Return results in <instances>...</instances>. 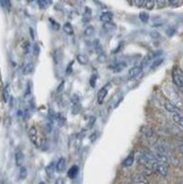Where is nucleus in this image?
Listing matches in <instances>:
<instances>
[{"mask_svg": "<svg viewBox=\"0 0 183 184\" xmlns=\"http://www.w3.org/2000/svg\"><path fill=\"white\" fill-rule=\"evenodd\" d=\"M49 3H52V0H49Z\"/></svg>", "mask_w": 183, "mask_h": 184, "instance_id": "obj_42", "label": "nucleus"}, {"mask_svg": "<svg viewBox=\"0 0 183 184\" xmlns=\"http://www.w3.org/2000/svg\"><path fill=\"white\" fill-rule=\"evenodd\" d=\"M63 31H65V33H67V34L69 35H73V26H71L70 23H66L65 25H63Z\"/></svg>", "mask_w": 183, "mask_h": 184, "instance_id": "obj_18", "label": "nucleus"}, {"mask_svg": "<svg viewBox=\"0 0 183 184\" xmlns=\"http://www.w3.org/2000/svg\"><path fill=\"white\" fill-rule=\"evenodd\" d=\"M178 147H179V150H180V153L183 155V140H181V141H179Z\"/></svg>", "mask_w": 183, "mask_h": 184, "instance_id": "obj_34", "label": "nucleus"}, {"mask_svg": "<svg viewBox=\"0 0 183 184\" xmlns=\"http://www.w3.org/2000/svg\"><path fill=\"white\" fill-rule=\"evenodd\" d=\"M63 85H65V81L61 82V85H60L59 88H58V92H62V91H63Z\"/></svg>", "mask_w": 183, "mask_h": 184, "instance_id": "obj_38", "label": "nucleus"}, {"mask_svg": "<svg viewBox=\"0 0 183 184\" xmlns=\"http://www.w3.org/2000/svg\"><path fill=\"white\" fill-rule=\"evenodd\" d=\"M131 181L135 182L136 184H148L146 176L144 174H140V173H135L131 175Z\"/></svg>", "mask_w": 183, "mask_h": 184, "instance_id": "obj_5", "label": "nucleus"}, {"mask_svg": "<svg viewBox=\"0 0 183 184\" xmlns=\"http://www.w3.org/2000/svg\"><path fill=\"white\" fill-rule=\"evenodd\" d=\"M143 71V66H135L131 69H129V77L130 78H136L137 76L140 75V72Z\"/></svg>", "mask_w": 183, "mask_h": 184, "instance_id": "obj_9", "label": "nucleus"}, {"mask_svg": "<svg viewBox=\"0 0 183 184\" xmlns=\"http://www.w3.org/2000/svg\"><path fill=\"white\" fill-rule=\"evenodd\" d=\"M145 137H146L147 139H150L154 137V132H153V130L150 129V128H147V129H145V132H144Z\"/></svg>", "mask_w": 183, "mask_h": 184, "instance_id": "obj_26", "label": "nucleus"}, {"mask_svg": "<svg viewBox=\"0 0 183 184\" xmlns=\"http://www.w3.org/2000/svg\"><path fill=\"white\" fill-rule=\"evenodd\" d=\"M163 62H164L163 58H157V59L153 60L152 65H150V69H156L157 67H159V66H161Z\"/></svg>", "mask_w": 183, "mask_h": 184, "instance_id": "obj_16", "label": "nucleus"}, {"mask_svg": "<svg viewBox=\"0 0 183 184\" xmlns=\"http://www.w3.org/2000/svg\"><path fill=\"white\" fill-rule=\"evenodd\" d=\"M156 5L158 8H164L166 5V0H156Z\"/></svg>", "mask_w": 183, "mask_h": 184, "instance_id": "obj_29", "label": "nucleus"}, {"mask_svg": "<svg viewBox=\"0 0 183 184\" xmlns=\"http://www.w3.org/2000/svg\"><path fill=\"white\" fill-rule=\"evenodd\" d=\"M39 184H45V183H44V182H40Z\"/></svg>", "mask_w": 183, "mask_h": 184, "instance_id": "obj_41", "label": "nucleus"}, {"mask_svg": "<svg viewBox=\"0 0 183 184\" xmlns=\"http://www.w3.org/2000/svg\"><path fill=\"white\" fill-rule=\"evenodd\" d=\"M26 176H27V170L22 166L19 170V178H25Z\"/></svg>", "mask_w": 183, "mask_h": 184, "instance_id": "obj_27", "label": "nucleus"}, {"mask_svg": "<svg viewBox=\"0 0 183 184\" xmlns=\"http://www.w3.org/2000/svg\"><path fill=\"white\" fill-rule=\"evenodd\" d=\"M34 48H35V54H37V53H39V46L35 45Z\"/></svg>", "mask_w": 183, "mask_h": 184, "instance_id": "obj_39", "label": "nucleus"}, {"mask_svg": "<svg viewBox=\"0 0 183 184\" xmlns=\"http://www.w3.org/2000/svg\"><path fill=\"white\" fill-rule=\"evenodd\" d=\"M27 1H33V0H27Z\"/></svg>", "mask_w": 183, "mask_h": 184, "instance_id": "obj_43", "label": "nucleus"}, {"mask_svg": "<svg viewBox=\"0 0 183 184\" xmlns=\"http://www.w3.org/2000/svg\"><path fill=\"white\" fill-rule=\"evenodd\" d=\"M156 3V0H145V8L148 9V10H152L154 9Z\"/></svg>", "mask_w": 183, "mask_h": 184, "instance_id": "obj_17", "label": "nucleus"}, {"mask_svg": "<svg viewBox=\"0 0 183 184\" xmlns=\"http://www.w3.org/2000/svg\"><path fill=\"white\" fill-rule=\"evenodd\" d=\"M172 80L174 85L183 91V71L180 67H174L172 70Z\"/></svg>", "mask_w": 183, "mask_h": 184, "instance_id": "obj_1", "label": "nucleus"}, {"mask_svg": "<svg viewBox=\"0 0 183 184\" xmlns=\"http://www.w3.org/2000/svg\"><path fill=\"white\" fill-rule=\"evenodd\" d=\"M94 79H95V76H93V79L90 80V85L94 86Z\"/></svg>", "mask_w": 183, "mask_h": 184, "instance_id": "obj_40", "label": "nucleus"}, {"mask_svg": "<svg viewBox=\"0 0 183 184\" xmlns=\"http://www.w3.org/2000/svg\"><path fill=\"white\" fill-rule=\"evenodd\" d=\"M77 60H78V62L80 63V65H87V62H88L87 57H85L84 54H78V55H77Z\"/></svg>", "mask_w": 183, "mask_h": 184, "instance_id": "obj_22", "label": "nucleus"}, {"mask_svg": "<svg viewBox=\"0 0 183 184\" xmlns=\"http://www.w3.org/2000/svg\"><path fill=\"white\" fill-rule=\"evenodd\" d=\"M139 18H140V20L143 23L146 24V23H148V20H149V15L147 14V13H140Z\"/></svg>", "mask_w": 183, "mask_h": 184, "instance_id": "obj_23", "label": "nucleus"}, {"mask_svg": "<svg viewBox=\"0 0 183 184\" xmlns=\"http://www.w3.org/2000/svg\"><path fill=\"white\" fill-rule=\"evenodd\" d=\"M112 18H113V14L111 12L102 13L101 16H100V19H101V22H103V23H111V22H112Z\"/></svg>", "mask_w": 183, "mask_h": 184, "instance_id": "obj_10", "label": "nucleus"}, {"mask_svg": "<svg viewBox=\"0 0 183 184\" xmlns=\"http://www.w3.org/2000/svg\"><path fill=\"white\" fill-rule=\"evenodd\" d=\"M153 171L157 173L158 175L163 176V177L167 176L166 166H165V164H162V163H159V161H155V163L153 164Z\"/></svg>", "mask_w": 183, "mask_h": 184, "instance_id": "obj_3", "label": "nucleus"}, {"mask_svg": "<svg viewBox=\"0 0 183 184\" xmlns=\"http://www.w3.org/2000/svg\"><path fill=\"white\" fill-rule=\"evenodd\" d=\"M54 184H65V181H63L62 178H58V180H57L56 183H54Z\"/></svg>", "mask_w": 183, "mask_h": 184, "instance_id": "obj_37", "label": "nucleus"}, {"mask_svg": "<svg viewBox=\"0 0 183 184\" xmlns=\"http://www.w3.org/2000/svg\"><path fill=\"white\" fill-rule=\"evenodd\" d=\"M155 157L156 159H157V161H159V163H162V164H165L166 165L167 163H169V157H167L166 153H162V151H155Z\"/></svg>", "mask_w": 183, "mask_h": 184, "instance_id": "obj_7", "label": "nucleus"}, {"mask_svg": "<svg viewBox=\"0 0 183 184\" xmlns=\"http://www.w3.org/2000/svg\"><path fill=\"white\" fill-rule=\"evenodd\" d=\"M78 173H79V167L77 165H73V166H71L69 168L67 175L69 178H76V176L78 175Z\"/></svg>", "mask_w": 183, "mask_h": 184, "instance_id": "obj_12", "label": "nucleus"}, {"mask_svg": "<svg viewBox=\"0 0 183 184\" xmlns=\"http://www.w3.org/2000/svg\"><path fill=\"white\" fill-rule=\"evenodd\" d=\"M33 68H34L33 63H28V65H26L25 67H24V69H23V74L24 75L31 74L32 71H33Z\"/></svg>", "mask_w": 183, "mask_h": 184, "instance_id": "obj_21", "label": "nucleus"}, {"mask_svg": "<svg viewBox=\"0 0 183 184\" xmlns=\"http://www.w3.org/2000/svg\"><path fill=\"white\" fill-rule=\"evenodd\" d=\"M172 119L175 124L178 125V127H180L183 130V115H181V114H173Z\"/></svg>", "mask_w": 183, "mask_h": 184, "instance_id": "obj_14", "label": "nucleus"}, {"mask_svg": "<svg viewBox=\"0 0 183 184\" xmlns=\"http://www.w3.org/2000/svg\"><path fill=\"white\" fill-rule=\"evenodd\" d=\"M1 6H3V8H5L6 10H9L11 7L10 0H1Z\"/></svg>", "mask_w": 183, "mask_h": 184, "instance_id": "obj_25", "label": "nucleus"}, {"mask_svg": "<svg viewBox=\"0 0 183 184\" xmlns=\"http://www.w3.org/2000/svg\"><path fill=\"white\" fill-rule=\"evenodd\" d=\"M24 160H25V156H24V154L20 151V150H18L16 153V155H15V161H16V165L17 166L22 167V165L24 164Z\"/></svg>", "mask_w": 183, "mask_h": 184, "instance_id": "obj_11", "label": "nucleus"}, {"mask_svg": "<svg viewBox=\"0 0 183 184\" xmlns=\"http://www.w3.org/2000/svg\"><path fill=\"white\" fill-rule=\"evenodd\" d=\"M126 67H127V63H126V62H120V63H118V65L114 66V69H113V71H114V72H120V71L123 70Z\"/></svg>", "mask_w": 183, "mask_h": 184, "instance_id": "obj_20", "label": "nucleus"}, {"mask_svg": "<svg viewBox=\"0 0 183 184\" xmlns=\"http://www.w3.org/2000/svg\"><path fill=\"white\" fill-rule=\"evenodd\" d=\"M50 23H52V25H53V27H54V29H59V26L57 25V23L54 22L52 18H50Z\"/></svg>", "mask_w": 183, "mask_h": 184, "instance_id": "obj_36", "label": "nucleus"}, {"mask_svg": "<svg viewBox=\"0 0 183 184\" xmlns=\"http://www.w3.org/2000/svg\"><path fill=\"white\" fill-rule=\"evenodd\" d=\"M167 1H169L170 5L173 7H176L179 5V3H180V0H167Z\"/></svg>", "mask_w": 183, "mask_h": 184, "instance_id": "obj_31", "label": "nucleus"}, {"mask_svg": "<svg viewBox=\"0 0 183 184\" xmlns=\"http://www.w3.org/2000/svg\"><path fill=\"white\" fill-rule=\"evenodd\" d=\"M94 123H95V118H90L89 119V122H88V125H87V128H92L94 125Z\"/></svg>", "mask_w": 183, "mask_h": 184, "instance_id": "obj_33", "label": "nucleus"}, {"mask_svg": "<svg viewBox=\"0 0 183 184\" xmlns=\"http://www.w3.org/2000/svg\"><path fill=\"white\" fill-rule=\"evenodd\" d=\"M164 108H165V110L166 111H169L170 113L181 114V115H182V111H181L180 108H179L178 106L174 104V103L171 102V101H166V102L164 103Z\"/></svg>", "mask_w": 183, "mask_h": 184, "instance_id": "obj_4", "label": "nucleus"}, {"mask_svg": "<svg viewBox=\"0 0 183 184\" xmlns=\"http://www.w3.org/2000/svg\"><path fill=\"white\" fill-rule=\"evenodd\" d=\"M22 49H23V53L27 54L28 52H30V50H31V44H30V42L24 41V42L22 43Z\"/></svg>", "mask_w": 183, "mask_h": 184, "instance_id": "obj_19", "label": "nucleus"}, {"mask_svg": "<svg viewBox=\"0 0 183 184\" xmlns=\"http://www.w3.org/2000/svg\"><path fill=\"white\" fill-rule=\"evenodd\" d=\"M136 6L137 7H143L145 6V0H135Z\"/></svg>", "mask_w": 183, "mask_h": 184, "instance_id": "obj_32", "label": "nucleus"}, {"mask_svg": "<svg viewBox=\"0 0 183 184\" xmlns=\"http://www.w3.org/2000/svg\"><path fill=\"white\" fill-rule=\"evenodd\" d=\"M107 92H109V85L104 86V87L101 88L99 91V93H97V102H99V104H102V103L104 102L105 97L107 95Z\"/></svg>", "mask_w": 183, "mask_h": 184, "instance_id": "obj_6", "label": "nucleus"}, {"mask_svg": "<svg viewBox=\"0 0 183 184\" xmlns=\"http://www.w3.org/2000/svg\"><path fill=\"white\" fill-rule=\"evenodd\" d=\"M37 1H39V6L41 7V8L44 9L45 7H46V5H45V1H44V0H37Z\"/></svg>", "mask_w": 183, "mask_h": 184, "instance_id": "obj_35", "label": "nucleus"}, {"mask_svg": "<svg viewBox=\"0 0 183 184\" xmlns=\"http://www.w3.org/2000/svg\"><path fill=\"white\" fill-rule=\"evenodd\" d=\"M103 29H106V31H110L111 29H116V25H113L112 23H104V26H103Z\"/></svg>", "mask_w": 183, "mask_h": 184, "instance_id": "obj_28", "label": "nucleus"}, {"mask_svg": "<svg viewBox=\"0 0 183 184\" xmlns=\"http://www.w3.org/2000/svg\"><path fill=\"white\" fill-rule=\"evenodd\" d=\"M133 161H135V155L133 154H130L129 156H127V158L124 159L123 163H122V166L128 168V167H131L133 164Z\"/></svg>", "mask_w": 183, "mask_h": 184, "instance_id": "obj_13", "label": "nucleus"}, {"mask_svg": "<svg viewBox=\"0 0 183 184\" xmlns=\"http://www.w3.org/2000/svg\"><path fill=\"white\" fill-rule=\"evenodd\" d=\"M66 168H67V163H66V159L63 158V157H61V158H60L59 160L57 161V164H56V170H57V172L62 173V172H65Z\"/></svg>", "mask_w": 183, "mask_h": 184, "instance_id": "obj_8", "label": "nucleus"}, {"mask_svg": "<svg viewBox=\"0 0 183 184\" xmlns=\"http://www.w3.org/2000/svg\"><path fill=\"white\" fill-rule=\"evenodd\" d=\"M94 27L93 26H87L86 29H85V31H84V33H85V35L86 36H92V35L94 34Z\"/></svg>", "mask_w": 183, "mask_h": 184, "instance_id": "obj_24", "label": "nucleus"}, {"mask_svg": "<svg viewBox=\"0 0 183 184\" xmlns=\"http://www.w3.org/2000/svg\"><path fill=\"white\" fill-rule=\"evenodd\" d=\"M9 95H10V94H9V86L7 85V86H6V87L3 89V101L5 103H8L9 97H10Z\"/></svg>", "mask_w": 183, "mask_h": 184, "instance_id": "obj_15", "label": "nucleus"}, {"mask_svg": "<svg viewBox=\"0 0 183 184\" xmlns=\"http://www.w3.org/2000/svg\"><path fill=\"white\" fill-rule=\"evenodd\" d=\"M53 168H54V163L49 164L48 167H46V172H48V174H52V173H53Z\"/></svg>", "mask_w": 183, "mask_h": 184, "instance_id": "obj_30", "label": "nucleus"}, {"mask_svg": "<svg viewBox=\"0 0 183 184\" xmlns=\"http://www.w3.org/2000/svg\"><path fill=\"white\" fill-rule=\"evenodd\" d=\"M27 134H28V138L31 140L32 144L35 146L36 148L41 147V145H42V141H41V137H40V133L37 131V129L35 127H31L28 129L27 131Z\"/></svg>", "mask_w": 183, "mask_h": 184, "instance_id": "obj_2", "label": "nucleus"}]
</instances>
